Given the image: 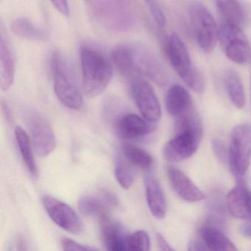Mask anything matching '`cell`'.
<instances>
[{
  "instance_id": "obj_1",
  "label": "cell",
  "mask_w": 251,
  "mask_h": 251,
  "mask_svg": "<svg viewBox=\"0 0 251 251\" xmlns=\"http://www.w3.org/2000/svg\"><path fill=\"white\" fill-rule=\"evenodd\" d=\"M174 138L163 150L164 158L169 162H181L194 155L202 135V126L195 109L176 118Z\"/></svg>"
},
{
  "instance_id": "obj_2",
  "label": "cell",
  "mask_w": 251,
  "mask_h": 251,
  "mask_svg": "<svg viewBox=\"0 0 251 251\" xmlns=\"http://www.w3.org/2000/svg\"><path fill=\"white\" fill-rule=\"evenodd\" d=\"M80 61L85 94L89 98L99 96L112 79V64L102 52L86 45L80 48Z\"/></svg>"
},
{
  "instance_id": "obj_3",
  "label": "cell",
  "mask_w": 251,
  "mask_h": 251,
  "mask_svg": "<svg viewBox=\"0 0 251 251\" xmlns=\"http://www.w3.org/2000/svg\"><path fill=\"white\" fill-rule=\"evenodd\" d=\"M166 52L170 65L186 86L196 93H202L205 89L203 76L192 62L187 48L177 33H171L167 38Z\"/></svg>"
},
{
  "instance_id": "obj_4",
  "label": "cell",
  "mask_w": 251,
  "mask_h": 251,
  "mask_svg": "<svg viewBox=\"0 0 251 251\" xmlns=\"http://www.w3.org/2000/svg\"><path fill=\"white\" fill-rule=\"evenodd\" d=\"M189 16L200 48L205 53H211L219 41V27L214 17L200 1L190 2Z\"/></svg>"
},
{
  "instance_id": "obj_5",
  "label": "cell",
  "mask_w": 251,
  "mask_h": 251,
  "mask_svg": "<svg viewBox=\"0 0 251 251\" xmlns=\"http://www.w3.org/2000/svg\"><path fill=\"white\" fill-rule=\"evenodd\" d=\"M251 161V126L239 125L233 128L228 149L230 171L237 180L242 179Z\"/></svg>"
},
{
  "instance_id": "obj_6",
  "label": "cell",
  "mask_w": 251,
  "mask_h": 251,
  "mask_svg": "<svg viewBox=\"0 0 251 251\" xmlns=\"http://www.w3.org/2000/svg\"><path fill=\"white\" fill-rule=\"evenodd\" d=\"M51 67L53 75L54 91L57 98L64 106L79 111L83 105L81 92L58 52L52 55Z\"/></svg>"
},
{
  "instance_id": "obj_7",
  "label": "cell",
  "mask_w": 251,
  "mask_h": 251,
  "mask_svg": "<svg viewBox=\"0 0 251 251\" xmlns=\"http://www.w3.org/2000/svg\"><path fill=\"white\" fill-rule=\"evenodd\" d=\"M24 117L37 155L40 157L50 155L56 148L57 141L49 122L34 110H27L25 112Z\"/></svg>"
},
{
  "instance_id": "obj_8",
  "label": "cell",
  "mask_w": 251,
  "mask_h": 251,
  "mask_svg": "<svg viewBox=\"0 0 251 251\" xmlns=\"http://www.w3.org/2000/svg\"><path fill=\"white\" fill-rule=\"evenodd\" d=\"M219 41L226 57L235 64H244L250 58V45L242 29L221 22Z\"/></svg>"
},
{
  "instance_id": "obj_9",
  "label": "cell",
  "mask_w": 251,
  "mask_h": 251,
  "mask_svg": "<svg viewBox=\"0 0 251 251\" xmlns=\"http://www.w3.org/2000/svg\"><path fill=\"white\" fill-rule=\"evenodd\" d=\"M42 202L51 220L63 230L74 235L83 231L84 226L81 219L68 204L50 195L44 196Z\"/></svg>"
},
{
  "instance_id": "obj_10",
  "label": "cell",
  "mask_w": 251,
  "mask_h": 251,
  "mask_svg": "<svg viewBox=\"0 0 251 251\" xmlns=\"http://www.w3.org/2000/svg\"><path fill=\"white\" fill-rule=\"evenodd\" d=\"M130 92L142 117L151 123L158 122L161 117V105L151 83L137 77L132 81Z\"/></svg>"
},
{
  "instance_id": "obj_11",
  "label": "cell",
  "mask_w": 251,
  "mask_h": 251,
  "mask_svg": "<svg viewBox=\"0 0 251 251\" xmlns=\"http://www.w3.org/2000/svg\"><path fill=\"white\" fill-rule=\"evenodd\" d=\"M133 61L138 75H145L157 84L164 86L168 82V75L158 57L146 47L132 45Z\"/></svg>"
},
{
  "instance_id": "obj_12",
  "label": "cell",
  "mask_w": 251,
  "mask_h": 251,
  "mask_svg": "<svg viewBox=\"0 0 251 251\" xmlns=\"http://www.w3.org/2000/svg\"><path fill=\"white\" fill-rule=\"evenodd\" d=\"M167 175L172 188L181 199L188 202H198L205 198L203 192L178 169L169 166Z\"/></svg>"
},
{
  "instance_id": "obj_13",
  "label": "cell",
  "mask_w": 251,
  "mask_h": 251,
  "mask_svg": "<svg viewBox=\"0 0 251 251\" xmlns=\"http://www.w3.org/2000/svg\"><path fill=\"white\" fill-rule=\"evenodd\" d=\"M153 123L135 114H126L116 122V130L120 137L126 139H139L152 133Z\"/></svg>"
},
{
  "instance_id": "obj_14",
  "label": "cell",
  "mask_w": 251,
  "mask_h": 251,
  "mask_svg": "<svg viewBox=\"0 0 251 251\" xmlns=\"http://www.w3.org/2000/svg\"><path fill=\"white\" fill-rule=\"evenodd\" d=\"M145 195L151 214L155 218H164L167 214V201L162 188L156 177L152 174L145 176Z\"/></svg>"
},
{
  "instance_id": "obj_15",
  "label": "cell",
  "mask_w": 251,
  "mask_h": 251,
  "mask_svg": "<svg viewBox=\"0 0 251 251\" xmlns=\"http://www.w3.org/2000/svg\"><path fill=\"white\" fill-rule=\"evenodd\" d=\"M166 108L170 115L177 118L195 109V107L187 90L180 85L176 84L167 92Z\"/></svg>"
},
{
  "instance_id": "obj_16",
  "label": "cell",
  "mask_w": 251,
  "mask_h": 251,
  "mask_svg": "<svg viewBox=\"0 0 251 251\" xmlns=\"http://www.w3.org/2000/svg\"><path fill=\"white\" fill-rule=\"evenodd\" d=\"M16 64L14 54L7 37L1 33L0 40V85L3 91H8L15 78Z\"/></svg>"
},
{
  "instance_id": "obj_17",
  "label": "cell",
  "mask_w": 251,
  "mask_h": 251,
  "mask_svg": "<svg viewBox=\"0 0 251 251\" xmlns=\"http://www.w3.org/2000/svg\"><path fill=\"white\" fill-rule=\"evenodd\" d=\"M215 3L222 22L242 30L248 25V14L239 0H215Z\"/></svg>"
},
{
  "instance_id": "obj_18",
  "label": "cell",
  "mask_w": 251,
  "mask_h": 251,
  "mask_svg": "<svg viewBox=\"0 0 251 251\" xmlns=\"http://www.w3.org/2000/svg\"><path fill=\"white\" fill-rule=\"evenodd\" d=\"M101 236L105 248L111 251H127V236L110 217L100 222Z\"/></svg>"
},
{
  "instance_id": "obj_19",
  "label": "cell",
  "mask_w": 251,
  "mask_h": 251,
  "mask_svg": "<svg viewBox=\"0 0 251 251\" xmlns=\"http://www.w3.org/2000/svg\"><path fill=\"white\" fill-rule=\"evenodd\" d=\"M113 65L123 77L132 80L137 78L138 75L133 66L132 45H118L113 48L111 53Z\"/></svg>"
},
{
  "instance_id": "obj_20",
  "label": "cell",
  "mask_w": 251,
  "mask_h": 251,
  "mask_svg": "<svg viewBox=\"0 0 251 251\" xmlns=\"http://www.w3.org/2000/svg\"><path fill=\"white\" fill-rule=\"evenodd\" d=\"M201 239L207 249L214 251H236L233 242L219 227L205 225L200 230Z\"/></svg>"
},
{
  "instance_id": "obj_21",
  "label": "cell",
  "mask_w": 251,
  "mask_h": 251,
  "mask_svg": "<svg viewBox=\"0 0 251 251\" xmlns=\"http://www.w3.org/2000/svg\"><path fill=\"white\" fill-rule=\"evenodd\" d=\"M238 184L231 189L226 198V204L229 213L233 217L240 220H248L246 200L249 189L245 186L242 179H239Z\"/></svg>"
},
{
  "instance_id": "obj_22",
  "label": "cell",
  "mask_w": 251,
  "mask_h": 251,
  "mask_svg": "<svg viewBox=\"0 0 251 251\" xmlns=\"http://www.w3.org/2000/svg\"><path fill=\"white\" fill-rule=\"evenodd\" d=\"M78 207L82 214L96 218L99 222L110 217V207L100 195H83L79 200Z\"/></svg>"
},
{
  "instance_id": "obj_23",
  "label": "cell",
  "mask_w": 251,
  "mask_h": 251,
  "mask_svg": "<svg viewBox=\"0 0 251 251\" xmlns=\"http://www.w3.org/2000/svg\"><path fill=\"white\" fill-rule=\"evenodd\" d=\"M14 135L22 158L27 170L32 176H37L38 167L33 154V145L27 132L23 127L18 126L14 130Z\"/></svg>"
},
{
  "instance_id": "obj_24",
  "label": "cell",
  "mask_w": 251,
  "mask_h": 251,
  "mask_svg": "<svg viewBox=\"0 0 251 251\" xmlns=\"http://www.w3.org/2000/svg\"><path fill=\"white\" fill-rule=\"evenodd\" d=\"M224 83L232 103L239 109L243 108L245 105V94L239 75L233 70H228L225 74Z\"/></svg>"
},
{
  "instance_id": "obj_25",
  "label": "cell",
  "mask_w": 251,
  "mask_h": 251,
  "mask_svg": "<svg viewBox=\"0 0 251 251\" xmlns=\"http://www.w3.org/2000/svg\"><path fill=\"white\" fill-rule=\"evenodd\" d=\"M11 30L16 36L28 40L45 41L48 34L45 30L35 25L29 19L18 18L11 25Z\"/></svg>"
},
{
  "instance_id": "obj_26",
  "label": "cell",
  "mask_w": 251,
  "mask_h": 251,
  "mask_svg": "<svg viewBox=\"0 0 251 251\" xmlns=\"http://www.w3.org/2000/svg\"><path fill=\"white\" fill-rule=\"evenodd\" d=\"M123 155L133 165L141 169L148 170L153 164V158L145 150L133 145L123 147Z\"/></svg>"
},
{
  "instance_id": "obj_27",
  "label": "cell",
  "mask_w": 251,
  "mask_h": 251,
  "mask_svg": "<svg viewBox=\"0 0 251 251\" xmlns=\"http://www.w3.org/2000/svg\"><path fill=\"white\" fill-rule=\"evenodd\" d=\"M130 162L123 156L117 158L114 167V176L119 184L126 190L133 186L134 182V173L130 166Z\"/></svg>"
},
{
  "instance_id": "obj_28",
  "label": "cell",
  "mask_w": 251,
  "mask_h": 251,
  "mask_svg": "<svg viewBox=\"0 0 251 251\" xmlns=\"http://www.w3.org/2000/svg\"><path fill=\"white\" fill-rule=\"evenodd\" d=\"M127 251H149L151 239L145 230H137L127 236Z\"/></svg>"
},
{
  "instance_id": "obj_29",
  "label": "cell",
  "mask_w": 251,
  "mask_h": 251,
  "mask_svg": "<svg viewBox=\"0 0 251 251\" xmlns=\"http://www.w3.org/2000/svg\"><path fill=\"white\" fill-rule=\"evenodd\" d=\"M154 22L159 27H164L166 25V17L161 5L158 0H144Z\"/></svg>"
},
{
  "instance_id": "obj_30",
  "label": "cell",
  "mask_w": 251,
  "mask_h": 251,
  "mask_svg": "<svg viewBox=\"0 0 251 251\" xmlns=\"http://www.w3.org/2000/svg\"><path fill=\"white\" fill-rule=\"evenodd\" d=\"M61 245L64 251H88L97 250L96 248L79 243V242H75V241L73 240L70 238L66 237V236L61 238Z\"/></svg>"
},
{
  "instance_id": "obj_31",
  "label": "cell",
  "mask_w": 251,
  "mask_h": 251,
  "mask_svg": "<svg viewBox=\"0 0 251 251\" xmlns=\"http://www.w3.org/2000/svg\"><path fill=\"white\" fill-rule=\"evenodd\" d=\"M212 147L216 156L220 161H223V162H226V159L228 158V152H227V150H226L224 143L221 142V141L214 139L212 142Z\"/></svg>"
},
{
  "instance_id": "obj_32",
  "label": "cell",
  "mask_w": 251,
  "mask_h": 251,
  "mask_svg": "<svg viewBox=\"0 0 251 251\" xmlns=\"http://www.w3.org/2000/svg\"><path fill=\"white\" fill-rule=\"evenodd\" d=\"M100 196L103 199L110 208H114L118 205L119 202L117 197L107 189H101L100 192Z\"/></svg>"
},
{
  "instance_id": "obj_33",
  "label": "cell",
  "mask_w": 251,
  "mask_h": 251,
  "mask_svg": "<svg viewBox=\"0 0 251 251\" xmlns=\"http://www.w3.org/2000/svg\"><path fill=\"white\" fill-rule=\"evenodd\" d=\"M52 5L64 17L70 16V6L67 0H50Z\"/></svg>"
},
{
  "instance_id": "obj_34",
  "label": "cell",
  "mask_w": 251,
  "mask_h": 251,
  "mask_svg": "<svg viewBox=\"0 0 251 251\" xmlns=\"http://www.w3.org/2000/svg\"><path fill=\"white\" fill-rule=\"evenodd\" d=\"M11 250L13 251H27V242L22 236H17L11 241Z\"/></svg>"
},
{
  "instance_id": "obj_35",
  "label": "cell",
  "mask_w": 251,
  "mask_h": 251,
  "mask_svg": "<svg viewBox=\"0 0 251 251\" xmlns=\"http://www.w3.org/2000/svg\"><path fill=\"white\" fill-rule=\"evenodd\" d=\"M156 240L158 248H159V249L161 250V251H175L174 248H172L171 245L167 242V241L164 239V236H163L162 235L160 234V233H157Z\"/></svg>"
},
{
  "instance_id": "obj_36",
  "label": "cell",
  "mask_w": 251,
  "mask_h": 251,
  "mask_svg": "<svg viewBox=\"0 0 251 251\" xmlns=\"http://www.w3.org/2000/svg\"><path fill=\"white\" fill-rule=\"evenodd\" d=\"M208 250L204 245L202 241L192 240L189 244V248L188 251H205Z\"/></svg>"
},
{
  "instance_id": "obj_37",
  "label": "cell",
  "mask_w": 251,
  "mask_h": 251,
  "mask_svg": "<svg viewBox=\"0 0 251 251\" xmlns=\"http://www.w3.org/2000/svg\"><path fill=\"white\" fill-rule=\"evenodd\" d=\"M2 110L6 121H8V123H11V121H12V116H11V111H10L8 105L5 102H2Z\"/></svg>"
},
{
  "instance_id": "obj_38",
  "label": "cell",
  "mask_w": 251,
  "mask_h": 251,
  "mask_svg": "<svg viewBox=\"0 0 251 251\" xmlns=\"http://www.w3.org/2000/svg\"><path fill=\"white\" fill-rule=\"evenodd\" d=\"M246 210L248 220H251V191L248 190L246 200Z\"/></svg>"
},
{
  "instance_id": "obj_39",
  "label": "cell",
  "mask_w": 251,
  "mask_h": 251,
  "mask_svg": "<svg viewBox=\"0 0 251 251\" xmlns=\"http://www.w3.org/2000/svg\"><path fill=\"white\" fill-rule=\"evenodd\" d=\"M241 233L244 236H248V237L251 238V224L250 223H245L241 226Z\"/></svg>"
}]
</instances>
